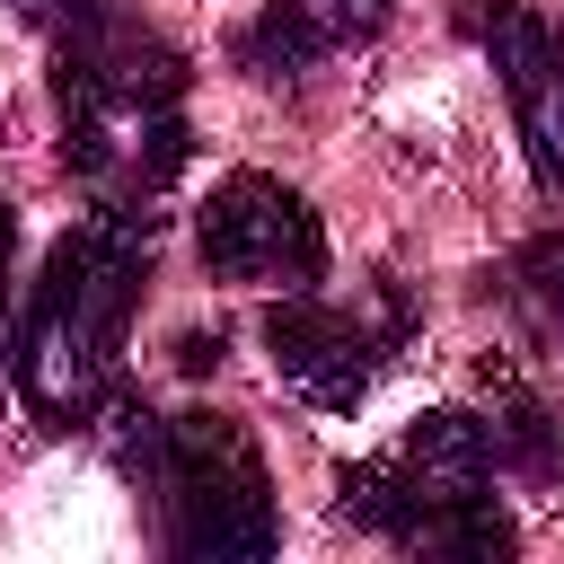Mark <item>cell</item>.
Segmentation results:
<instances>
[{"label": "cell", "mask_w": 564, "mask_h": 564, "mask_svg": "<svg viewBox=\"0 0 564 564\" xmlns=\"http://www.w3.org/2000/svg\"><path fill=\"white\" fill-rule=\"evenodd\" d=\"M159 511H167V546L194 564H229V555H273L282 520L264 494V458L229 414H176L159 441V476H150Z\"/></svg>", "instance_id": "cell-3"}, {"label": "cell", "mask_w": 564, "mask_h": 564, "mask_svg": "<svg viewBox=\"0 0 564 564\" xmlns=\"http://www.w3.org/2000/svg\"><path fill=\"white\" fill-rule=\"evenodd\" d=\"M397 476L414 485V502H458V494H485L494 485V432L458 405H432L405 423L397 441Z\"/></svg>", "instance_id": "cell-7"}, {"label": "cell", "mask_w": 564, "mask_h": 564, "mask_svg": "<svg viewBox=\"0 0 564 564\" xmlns=\"http://www.w3.org/2000/svg\"><path fill=\"white\" fill-rule=\"evenodd\" d=\"M476 44L494 53V70L511 88V115H520L538 185L564 194V35L520 0H476Z\"/></svg>", "instance_id": "cell-5"}, {"label": "cell", "mask_w": 564, "mask_h": 564, "mask_svg": "<svg viewBox=\"0 0 564 564\" xmlns=\"http://www.w3.org/2000/svg\"><path fill=\"white\" fill-rule=\"evenodd\" d=\"M150 282V212H88L35 273L18 317V397L44 423H88L115 388V352L132 326V300Z\"/></svg>", "instance_id": "cell-2"}, {"label": "cell", "mask_w": 564, "mask_h": 564, "mask_svg": "<svg viewBox=\"0 0 564 564\" xmlns=\"http://www.w3.org/2000/svg\"><path fill=\"white\" fill-rule=\"evenodd\" d=\"M264 352L282 370V388H300L308 405L326 414H352L388 361V335H370L352 308H326V300H282L264 317Z\"/></svg>", "instance_id": "cell-6"}, {"label": "cell", "mask_w": 564, "mask_h": 564, "mask_svg": "<svg viewBox=\"0 0 564 564\" xmlns=\"http://www.w3.org/2000/svg\"><path fill=\"white\" fill-rule=\"evenodd\" d=\"M317 53H335V44H361V35H379L388 26V0H273Z\"/></svg>", "instance_id": "cell-10"}, {"label": "cell", "mask_w": 564, "mask_h": 564, "mask_svg": "<svg viewBox=\"0 0 564 564\" xmlns=\"http://www.w3.org/2000/svg\"><path fill=\"white\" fill-rule=\"evenodd\" d=\"M18 18H35V26H79V18H97V0H9Z\"/></svg>", "instance_id": "cell-12"}, {"label": "cell", "mask_w": 564, "mask_h": 564, "mask_svg": "<svg viewBox=\"0 0 564 564\" xmlns=\"http://www.w3.org/2000/svg\"><path fill=\"white\" fill-rule=\"evenodd\" d=\"M9 247H18V212L0 203V282H9Z\"/></svg>", "instance_id": "cell-13"}, {"label": "cell", "mask_w": 564, "mask_h": 564, "mask_svg": "<svg viewBox=\"0 0 564 564\" xmlns=\"http://www.w3.org/2000/svg\"><path fill=\"white\" fill-rule=\"evenodd\" d=\"M185 53L150 26L79 18L62 35V159L97 203H159L185 167Z\"/></svg>", "instance_id": "cell-1"}, {"label": "cell", "mask_w": 564, "mask_h": 564, "mask_svg": "<svg viewBox=\"0 0 564 564\" xmlns=\"http://www.w3.org/2000/svg\"><path fill=\"white\" fill-rule=\"evenodd\" d=\"M203 264L220 282H282V291H308L326 273V229L308 212L300 185L282 176H220L212 203H203Z\"/></svg>", "instance_id": "cell-4"}, {"label": "cell", "mask_w": 564, "mask_h": 564, "mask_svg": "<svg viewBox=\"0 0 564 564\" xmlns=\"http://www.w3.org/2000/svg\"><path fill=\"white\" fill-rule=\"evenodd\" d=\"M405 546H423V555H467V564H502L520 538H511V520H502L494 494H458V502H423L414 529H405Z\"/></svg>", "instance_id": "cell-8"}, {"label": "cell", "mask_w": 564, "mask_h": 564, "mask_svg": "<svg viewBox=\"0 0 564 564\" xmlns=\"http://www.w3.org/2000/svg\"><path fill=\"white\" fill-rule=\"evenodd\" d=\"M335 502H344V520L352 529H379V538H397L405 546V529H414V485L397 476V458H361V467H344L335 476Z\"/></svg>", "instance_id": "cell-9"}, {"label": "cell", "mask_w": 564, "mask_h": 564, "mask_svg": "<svg viewBox=\"0 0 564 564\" xmlns=\"http://www.w3.org/2000/svg\"><path fill=\"white\" fill-rule=\"evenodd\" d=\"M520 273H529V291L555 308V326H564V238H538L529 256H520Z\"/></svg>", "instance_id": "cell-11"}]
</instances>
